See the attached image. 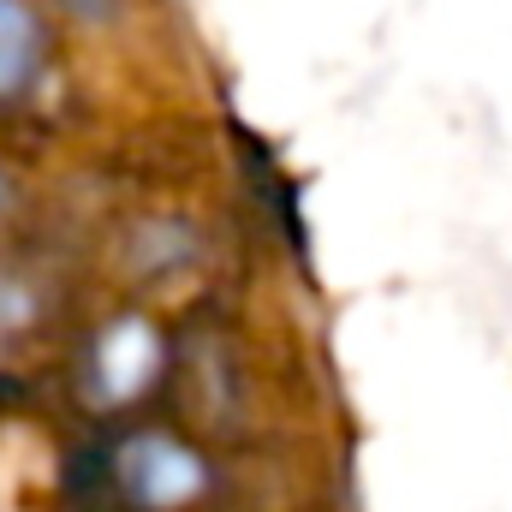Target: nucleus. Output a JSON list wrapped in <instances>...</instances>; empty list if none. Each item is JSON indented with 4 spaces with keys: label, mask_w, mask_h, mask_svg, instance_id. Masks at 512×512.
<instances>
[{
    "label": "nucleus",
    "mask_w": 512,
    "mask_h": 512,
    "mask_svg": "<svg viewBox=\"0 0 512 512\" xmlns=\"http://www.w3.org/2000/svg\"><path fill=\"white\" fill-rule=\"evenodd\" d=\"M108 477L137 512H185L209 495V459L167 429L126 435L108 459Z\"/></svg>",
    "instance_id": "1"
},
{
    "label": "nucleus",
    "mask_w": 512,
    "mask_h": 512,
    "mask_svg": "<svg viewBox=\"0 0 512 512\" xmlns=\"http://www.w3.org/2000/svg\"><path fill=\"white\" fill-rule=\"evenodd\" d=\"M161 334L149 328V322H114V328H102V340H96V352H90V387H96V399L102 405H126L137 399L143 387L161 376Z\"/></svg>",
    "instance_id": "2"
},
{
    "label": "nucleus",
    "mask_w": 512,
    "mask_h": 512,
    "mask_svg": "<svg viewBox=\"0 0 512 512\" xmlns=\"http://www.w3.org/2000/svg\"><path fill=\"white\" fill-rule=\"evenodd\" d=\"M48 30L30 0H0V102H24L42 84Z\"/></svg>",
    "instance_id": "3"
},
{
    "label": "nucleus",
    "mask_w": 512,
    "mask_h": 512,
    "mask_svg": "<svg viewBox=\"0 0 512 512\" xmlns=\"http://www.w3.org/2000/svg\"><path fill=\"white\" fill-rule=\"evenodd\" d=\"M36 316H42V292H36V280L18 274L12 262H0V352H6L18 334H30Z\"/></svg>",
    "instance_id": "4"
},
{
    "label": "nucleus",
    "mask_w": 512,
    "mask_h": 512,
    "mask_svg": "<svg viewBox=\"0 0 512 512\" xmlns=\"http://www.w3.org/2000/svg\"><path fill=\"white\" fill-rule=\"evenodd\" d=\"M60 6H72L78 18H108L114 12V0H60Z\"/></svg>",
    "instance_id": "5"
},
{
    "label": "nucleus",
    "mask_w": 512,
    "mask_h": 512,
    "mask_svg": "<svg viewBox=\"0 0 512 512\" xmlns=\"http://www.w3.org/2000/svg\"><path fill=\"white\" fill-rule=\"evenodd\" d=\"M0 203H6V179H0Z\"/></svg>",
    "instance_id": "6"
}]
</instances>
